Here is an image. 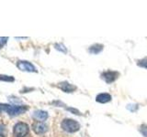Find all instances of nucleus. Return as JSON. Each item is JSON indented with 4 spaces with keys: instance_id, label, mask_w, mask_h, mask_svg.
<instances>
[{
    "instance_id": "14",
    "label": "nucleus",
    "mask_w": 147,
    "mask_h": 137,
    "mask_svg": "<svg viewBox=\"0 0 147 137\" xmlns=\"http://www.w3.org/2000/svg\"><path fill=\"white\" fill-rule=\"evenodd\" d=\"M5 134H6V127L4 124H0V136L5 137Z\"/></svg>"
},
{
    "instance_id": "16",
    "label": "nucleus",
    "mask_w": 147,
    "mask_h": 137,
    "mask_svg": "<svg viewBox=\"0 0 147 137\" xmlns=\"http://www.w3.org/2000/svg\"><path fill=\"white\" fill-rule=\"evenodd\" d=\"M7 38H0V48H2L3 46L7 43Z\"/></svg>"
},
{
    "instance_id": "1",
    "label": "nucleus",
    "mask_w": 147,
    "mask_h": 137,
    "mask_svg": "<svg viewBox=\"0 0 147 137\" xmlns=\"http://www.w3.org/2000/svg\"><path fill=\"white\" fill-rule=\"evenodd\" d=\"M61 127L63 131L69 134H74L80 129V124L73 119H64L61 123Z\"/></svg>"
},
{
    "instance_id": "8",
    "label": "nucleus",
    "mask_w": 147,
    "mask_h": 137,
    "mask_svg": "<svg viewBox=\"0 0 147 137\" xmlns=\"http://www.w3.org/2000/svg\"><path fill=\"white\" fill-rule=\"evenodd\" d=\"M33 118L37 122H44L48 118V112L45 111H41V110L35 111L33 113Z\"/></svg>"
},
{
    "instance_id": "13",
    "label": "nucleus",
    "mask_w": 147,
    "mask_h": 137,
    "mask_svg": "<svg viewBox=\"0 0 147 137\" xmlns=\"http://www.w3.org/2000/svg\"><path fill=\"white\" fill-rule=\"evenodd\" d=\"M140 132L144 135V137H147V124H142L140 127Z\"/></svg>"
},
{
    "instance_id": "7",
    "label": "nucleus",
    "mask_w": 147,
    "mask_h": 137,
    "mask_svg": "<svg viewBox=\"0 0 147 137\" xmlns=\"http://www.w3.org/2000/svg\"><path fill=\"white\" fill-rule=\"evenodd\" d=\"M58 87L63 91H64V92H69V93L73 92V91H75L76 90V87L75 85L69 83V82H67V81H63V82H61V83H59Z\"/></svg>"
},
{
    "instance_id": "9",
    "label": "nucleus",
    "mask_w": 147,
    "mask_h": 137,
    "mask_svg": "<svg viewBox=\"0 0 147 137\" xmlns=\"http://www.w3.org/2000/svg\"><path fill=\"white\" fill-rule=\"evenodd\" d=\"M96 100L99 103H107L111 100V95L109 93H100L96 97Z\"/></svg>"
},
{
    "instance_id": "17",
    "label": "nucleus",
    "mask_w": 147,
    "mask_h": 137,
    "mask_svg": "<svg viewBox=\"0 0 147 137\" xmlns=\"http://www.w3.org/2000/svg\"><path fill=\"white\" fill-rule=\"evenodd\" d=\"M5 107H6V104H3V103H0V112L5 111Z\"/></svg>"
},
{
    "instance_id": "15",
    "label": "nucleus",
    "mask_w": 147,
    "mask_h": 137,
    "mask_svg": "<svg viewBox=\"0 0 147 137\" xmlns=\"http://www.w3.org/2000/svg\"><path fill=\"white\" fill-rule=\"evenodd\" d=\"M55 47H56V49L59 50H62V51H63V52H66V49L64 48V46L62 44H56L55 45Z\"/></svg>"
},
{
    "instance_id": "10",
    "label": "nucleus",
    "mask_w": 147,
    "mask_h": 137,
    "mask_svg": "<svg viewBox=\"0 0 147 137\" xmlns=\"http://www.w3.org/2000/svg\"><path fill=\"white\" fill-rule=\"evenodd\" d=\"M104 46L102 44H94L89 47L88 51L92 54H98L103 50Z\"/></svg>"
},
{
    "instance_id": "11",
    "label": "nucleus",
    "mask_w": 147,
    "mask_h": 137,
    "mask_svg": "<svg viewBox=\"0 0 147 137\" xmlns=\"http://www.w3.org/2000/svg\"><path fill=\"white\" fill-rule=\"evenodd\" d=\"M0 80L2 81H7V82H13L15 80L14 77L12 76H7V75H0Z\"/></svg>"
},
{
    "instance_id": "4",
    "label": "nucleus",
    "mask_w": 147,
    "mask_h": 137,
    "mask_svg": "<svg viewBox=\"0 0 147 137\" xmlns=\"http://www.w3.org/2000/svg\"><path fill=\"white\" fill-rule=\"evenodd\" d=\"M119 77V73L118 71H114V70H107V71H104L102 74H101V79L105 82H107L108 84L114 82Z\"/></svg>"
},
{
    "instance_id": "3",
    "label": "nucleus",
    "mask_w": 147,
    "mask_h": 137,
    "mask_svg": "<svg viewBox=\"0 0 147 137\" xmlns=\"http://www.w3.org/2000/svg\"><path fill=\"white\" fill-rule=\"evenodd\" d=\"M27 110H28L27 106H14V105L6 104V107H5V112L11 116L20 115L21 113L26 112Z\"/></svg>"
},
{
    "instance_id": "6",
    "label": "nucleus",
    "mask_w": 147,
    "mask_h": 137,
    "mask_svg": "<svg viewBox=\"0 0 147 137\" xmlns=\"http://www.w3.org/2000/svg\"><path fill=\"white\" fill-rule=\"evenodd\" d=\"M32 129L37 134H43L48 130V126L43 122H35L32 124Z\"/></svg>"
},
{
    "instance_id": "2",
    "label": "nucleus",
    "mask_w": 147,
    "mask_h": 137,
    "mask_svg": "<svg viewBox=\"0 0 147 137\" xmlns=\"http://www.w3.org/2000/svg\"><path fill=\"white\" fill-rule=\"evenodd\" d=\"M30 132V127L29 125L25 122H18L14 126L13 129V134L15 137H25Z\"/></svg>"
},
{
    "instance_id": "5",
    "label": "nucleus",
    "mask_w": 147,
    "mask_h": 137,
    "mask_svg": "<svg viewBox=\"0 0 147 137\" xmlns=\"http://www.w3.org/2000/svg\"><path fill=\"white\" fill-rule=\"evenodd\" d=\"M17 67L20 68V70L23 71H29V72H36V68L29 61H20L17 63Z\"/></svg>"
},
{
    "instance_id": "12",
    "label": "nucleus",
    "mask_w": 147,
    "mask_h": 137,
    "mask_svg": "<svg viewBox=\"0 0 147 137\" xmlns=\"http://www.w3.org/2000/svg\"><path fill=\"white\" fill-rule=\"evenodd\" d=\"M137 64H138V66H139V67L147 68V57L144 58L142 59H140V61H138Z\"/></svg>"
}]
</instances>
